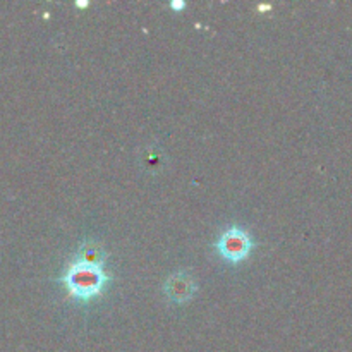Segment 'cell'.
Instances as JSON below:
<instances>
[{
  "mask_svg": "<svg viewBox=\"0 0 352 352\" xmlns=\"http://www.w3.org/2000/svg\"><path fill=\"white\" fill-rule=\"evenodd\" d=\"M105 263L93 265L85 261L72 260L65 268L60 282L67 289V294L76 301L89 302L98 298L110 282V275L105 272Z\"/></svg>",
  "mask_w": 352,
  "mask_h": 352,
  "instance_id": "cell-1",
  "label": "cell"
},
{
  "mask_svg": "<svg viewBox=\"0 0 352 352\" xmlns=\"http://www.w3.org/2000/svg\"><path fill=\"white\" fill-rule=\"evenodd\" d=\"M253 248L254 243L251 239L250 232L237 226L223 230L215 243L217 253L220 254L222 260H226L230 265H239L244 260H248Z\"/></svg>",
  "mask_w": 352,
  "mask_h": 352,
  "instance_id": "cell-2",
  "label": "cell"
},
{
  "mask_svg": "<svg viewBox=\"0 0 352 352\" xmlns=\"http://www.w3.org/2000/svg\"><path fill=\"white\" fill-rule=\"evenodd\" d=\"M198 285L189 272H175L168 275L164 284V294L175 305H186L195 298Z\"/></svg>",
  "mask_w": 352,
  "mask_h": 352,
  "instance_id": "cell-3",
  "label": "cell"
},
{
  "mask_svg": "<svg viewBox=\"0 0 352 352\" xmlns=\"http://www.w3.org/2000/svg\"><path fill=\"white\" fill-rule=\"evenodd\" d=\"M105 258H107V251L102 244L95 243V241H86V243H82L81 246L78 248L74 260L85 261V263L100 265V263H105Z\"/></svg>",
  "mask_w": 352,
  "mask_h": 352,
  "instance_id": "cell-4",
  "label": "cell"
},
{
  "mask_svg": "<svg viewBox=\"0 0 352 352\" xmlns=\"http://www.w3.org/2000/svg\"><path fill=\"white\" fill-rule=\"evenodd\" d=\"M170 9L175 10V12H179V10L186 9V2H181V0H172Z\"/></svg>",
  "mask_w": 352,
  "mask_h": 352,
  "instance_id": "cell-5",
  "label": "cell"
},
{
  "mask_svg": "<svg viewBox=\"0 0 352 352\" xmlns=\"http://www.w3.org/2000/svg\"><path fill=\"white\" fill-rule=\"evenodd\" d=\"M76 6H78V7H86V6H88V2H76Z\"/></svg>",
  "mask_w": 352,
  "mask_h": 352,
  "instance_id": "cell-6",
  "label": "cell"
}]
</instances>
